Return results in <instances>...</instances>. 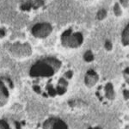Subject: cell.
I'll list each match as a JSON object with an SVG mask.
<instances>
[{"mask_svg": "<svg viewBox=\"0 0 129 129\" xmlns=\"http://www.w3.org/2000/svg\"><path fill=\"white\" fill-rule=\"evenodd\" d=\"M89 129H92V128H89Z\"/></svg>", "mask_w": 129, "mask_h": 129, "instance_id": "d6986e66", "label": "cell"}, {"mask_svg": "<svg viewBox=\"0 0 129 129\" xmlns=\"http://www.w3.org/2000/svg\"><path fill=\"white\" fill-rule=\"evenodd\" d=\"M114 14H115L116 16H120L121 15V10H120V6L118 4H116L115 5H114Z\"/></svg>", "mask_w": 129, "mask_h": 129, "instance_id": "30bf717a", "label": "cell"}, {"mask_svg": "<svg viewBox=\"0 0 129 129\" xmlns=\"http://www.w3.org/2000/svg\"><path fill=\"white\" fill-rule=\"evenodd\" d=\"M97 80H98V76H97V74L95 73L94 71L91 70L87 72V75L85 77V83H86V84L88 86H93L96 83Z\"/></svg>", "mask_w": 129, "mask_h": 129, "instance_id": "277c9868", "label": "cell"}, {"mask_svg": "<svg viewBox=\"0 0 129 129\" xmlns=\"http://www.w3.org/2000/svg\"><path fill=\"white\" fill-rule=\"evenodd\" d=\"M72 72H68L67 73H66V76L68 77V78H72Z\"/></svg>", "mask_w": 129, "mask_h": 129, "instance_id": "ac0fdd59", "label": "cell"}, {"mask_svg": "<svg viewBox=\"0 0 129 129\" xmlns=\"http://www.w3.org/2000/svg\"><path fill=\"white\" fill-rule=\"evenodd\" d=\"M83 42V35L80 33L71 35L67 37H62V44L70 47H78Z\"/></svg>", "mask_w": 129, "mask_h": 129, "instance_id": "3957f363", "label": "cell"}, {"mask_svg": "<svg viewBox=\"0 0 129 129\" xmlns=\"http://www.w3.org/2000/svg\"><path fill=\"white\" fill-rule=\"evenodd\" d=\"M105 48L107 50H111L112 49V43L110 41H106L105 42Z\"/></svg>", "mask_w": 129, "mask_h": 129, "instance_id": "5bb4252c", "label": "cell"}, {"mask_svg": "<svg viewBox=\"0 0 129 129\" xmlns=\"http://www.w3.org/2000/svg\"><path fill=\"white\" fill-rule=\"evenodd\" d=\"M53 129H68V128H67V126H66V125L64 124L63 121L59 120V121L54 122Z\"/></svg>", "mask_w": 129, "mask_h": 129, "instance_id": "52a82bcc", "label": "cell"}, {"mask_svg": "<svg viewBox=\"0 0 129 129\" xmlns=\"http://www.w3.org/2000/svg\"><path fill=\"white\" fill-rule=\"evenodd\" d=\"M43 1L42 0H35L34 3H32V5H34V8L35 9H36V8H38L39 6L41 5H43Z\"/></svg>", "mask_w": 129, "mask_h": 129, "instance_id": "7c38bea8", "label": "cell"}, {"mask_svg": "<svg viewBox=\"0 0 129 129\" xmlns=\"http://www.w3.org/2000/svg\"><path fill=\"white\" fill-rule=\"evenodd\" d=\"M84 58L85 61H87V62H90V61H92V60L94 59V57H93V54H92V53H91L90 51L86 52V53H85V54H84Z\"/></svg>", "mask_w": 129, "mask_h": 129, "instance_id": "ba28073f", "label": "cell"}, {"mask_svg": "<svg viewBox=\"0 0 129 129\" xmlns=\"http://www.w3.org/2000/svg\"><path fill=\"white\" fill-rule=\"evenodd\" d=\"M0 128L2 129H10L9 126L7 125L5 121H0Z\"/></svg>", "mask_w": 129, "mask_h": 129, "instance_id": "4fadbf2b", "label": "cell"}, {"mask_svg": "<svg viewBox=\"0 0 129 129\" xmlns=\"http://www.w3.org/2000/svg\"><path fill=\"white\" fill-rule=\"evenodd\" d=\"M106 16H107V11H106L105 10H101L100 11H98V13H97L96 17L98 20H103Z\"/></svg>", "mask_w": 129, "mask_h": 129, "instance_id": "9c48e42d", "label": "cell"}, {"mask_svg": "<svg viewBox=\"0 0 129 129\" xmlns=\"http://www.w3.org/2000/svg\"><path fill=\"white\" fill-rule=\"evenodd\" d=\"M5 35V29H0V38H2V37H4Z\"/></svg>", "mask_w": 129, "mask_h": 129, "instance_id": "2e32d148", "label": "cell"}, {"mask_svg": "<svg viewBox=\"0 0 129 129\" xmlns=\"http://www.w3.org/2000/svg\"><path fill=\"white\" fill-rule=\"evenodd\" d=\"M120 3H121L122 5H123V6H125V7H127L129 0H120Z\"/></svg>", "mask_w": 129, "mask_h": 129, "instance_id": "9a60e30c", "label": "cell"}, {"mask_svg": "<svg viewBox=\"0 0 129 129\" xmlns=\"http://www.w3.org/2000/svg\"><path fill=\"white\" fill-rule=\"evenodd\" d=\"M60 62L57 59H45L37 62L32 66L30 75L32 77H50L54 74L55 69H59Z\"/></svg>", "mask_w": 129, "mask_h": 129, "instance_id": "6da1fadb", "label": "cell"}, {"mask_svg": "<svg viewBox=\"0 0 129 129\" xmlns=\"http://www.w3.org/2000/svg\"><path fill=\"white\" fill-rule=\"evenodd\" d=\"M122 43L124 46H127L129 43V27L126 25L122 33Z\"/></svg>", "mask_w": 129, "mask_h": 129, "instance_id": "5b68a950", "label": "cell"}, {"mask_svg": "<svg viewBox=\"0 0 129 129\" xmlns=\"http://www.w3.org/2000/svg\"><path fill=\"white\" fill-rule=\"evenodd\" d=\"M105 90H106V96L109 99L112 100L114 96V89H113V85L111 84H108L105 86Z\"/></svg>", "mask_w": 129, "mask_h": 129, "instance_id": "8992f818", "label": "cell"}, {"mask_svg": "<svg viewBox=\"0 0 129 129\" xmlns=\"http://www.w3.org/2000/svg\"><path fill=\"white\" fill-rule=\"evenodd\" d=\"M30 1H29V3H27V4L22 5V6H21V9H22V10H29L31 6H32V2H30Z\"/></svg>", "mask_w": 129, "mask_h": 129, "instance_id": "8fae6325", "label": "cell"}, {"mask_svg": "<svg viewBox=\"0 0 129 129\" xmlns=\"http://www.w3.org/2000/svg\"><path fill=\"white\" fill-rule=\"evenodd\" d=\"M124 97L126 100L128 99V90H124Z\"/></svg>", "mask_w": 129, "mask_h": 129, "instance_id": "e0dca14e", "label": "cell"}, {"mask_svg": "<svg viewBox=\"0 0 129 129\" xmlns=\"http://www.w3.org/2000/svg\"><path fill=\"white\" fill-rule=\"evenodd\" d=\"M52 32V26L49 23H38L32 28V34L38 38H45L48 36Z\"/></svg>", "mask_w": 129, "mask_h": 129, "instance_id": "7a4b0ae2", "label": "cell"}]
</instances>
